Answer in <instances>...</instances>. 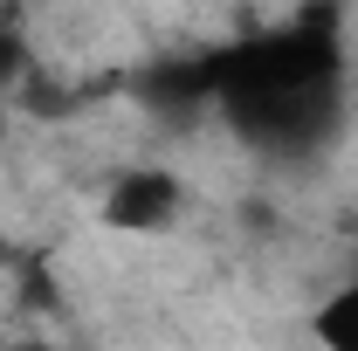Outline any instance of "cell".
Returning <instances> with one entry per match:
<instances>
[{"instance_id": "1", "label": "cell", "mask_w": 358, "mask_h": 351, "mask_svg": "<svg viewBox=\"0 0 358 351\" xmlns=\"http://www.w3.org/2000/svg\"><path fill=\"white\" fill-rule=\"evenodd\" d=\"M186 214V179L173 166H124L103 193V220L124 234H166Z\"/></svg>"}, {"instance_id": "2", "label": "cell", "mask_w": 358, "mask_h": 351, "mask_svg": "<svg viewBox=\"0 0 358 351\" xmlns=\"http://www.w3.org/2000/svg\"><path fill=\"white\" fill-rule=\"evenodd\" d=\"M317 345L324 351H358V275L345 289H331L317 310Z\"/></svg>"}]
</instances>
